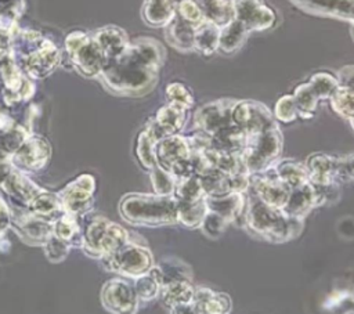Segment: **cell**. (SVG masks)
<instances>
[{
    "label": "cell",
    "instance_id": "cell-1",
    "mask_svg": "<svg viewBox=\"0 0 354 314\" xmlns=\"http://www.w3.org/2000/svg\"><path fill=\"white\" fill-rule=\"evenodd\" d=\"M165 50L155 39L141 37L129 43L120 55L108 61L100 76L105 86L124 95H141L156 83Z\"/></svg>",
    "mask_w": 354,
    "mask_h": 314
},
{
    "label": "cell",
    "instance_id": "cell-2",
    "mask_svg": "<svg viewBox=\"0 0 354 314\" xmlns=\"http://www.w3.org/2000/svg\"><path fill=\"white\" fill-rule=\"evenodd\" d=\"M243 213L248 228L271 242L289 241L303 227V219L288 216L281 207L263 202L254 194L248 196Z\"/></svg>",
    "mask_w": 354,
    "mask_h": 314
},
{
    "label": "cell",
    "instance_id": "cell-3",
    "mask_svg": "<svg viewBox=\"0 0 354 314\" xmlns=\"http://www.w3.org/2000/svg\"><path fill=\"white\" fill-rule=\"evenodd\" d=\"M120 214L137 225H166L177 223V199L173 195L130 194L120 202Z\"/></svg>",
    "mask_w": 354,
    "mask_h": 314
},
{
    "label": "cell",
    "instance_id": "cell-4",
    "mask_svg": "<svg viewBox=\"0 0 354 314\" xmlns=\"http://www.w3.org/2000/svg\"><path fill=\"white\" fill-rule=\"evenodd\" d=\"M12 51L21 57L24 71L36 79L48 76L61 59L58 48L35 30L21 32L14 41Z\"/></svg>",
    "mask_w": 354,
    "mask_h": 314
},
{
    "label": "cell",
    "instance_id": "cell-5",
    "mask_svg": "<svg viewBox=\"0 0 354 314\" xmlns=\"http://www.w3.org/2000/svg\"><path fill=\"white\" fill-rule=\"evenodd\" d=\"M126 242V230L102 216L91 217L84 224L82 246L90 256L102 257L115 252Z\"/></svg>",
    "mask_w": 354,
    "mask_h": 314
},
{
    "label": "cell",
    "instance_id": "cell-6",
    "mask_svg": "<svg viewBox=\"0 0 354 314\" xmlns=\"http://www.w3.org/2000/svg\"><path fill=\"white\" fill-rule=\"evenodd\" d=\"M282 151V134L278 126H271L248 137L242 149V160L249 173H257L271 166Z\"/></svg>",
    "mask_w": 354,
    "mask_h": 314
},
{
    "label": "cell",
    "instance_id": "cell-7",
    "mask_svg": "<svg viewBox=\"0 0 354 314\" xmlns=\"http://www.w3.org/2000/svg\"><path fill=\"white\" fill-rule=\"evenodd\" d=\"M65 48L75 69L86 76H98L105 65V57L95 39L84 32H72L65 39Z\"/></svg>",
    "mask_w": 354,
    "mask_h": 314
},
{
    "label": "cell",
    "instance_id": "cell-8",
    "mask_svg": "<svg viewBox=\"0 0 354 314\" xmlns=\"http://www.w3.org/2000/svg\"><path fill=\"white\" fill-rule=\"evenodd\" d=\"M104 266L115 273H119L126 277H138L153 266L151 252L136 243H123L115 252L101 257Z\"/></svg>",
    "mask_w": 354,
    "mask_h": 314
},
{
    "label": "cell",
    "instance_id": "cell-9",
    "mask_svg": "<svg viewBox=\"0 0 354 314\" xmlns=\"http://www.w3.org/2000/svg\"><path fill=\"white\" fill-rule=\"evenodd\" d=\"M248 190L263 202L281 209L285 206L290 192V187L278 177L272 165L261 172L250 173Z\"/></svg>",
    "mask_w": 354,
    "mask_h": 314
},
{
    "label": "cell",
    "instance_id": "cell-10",
    "mask_svg": "<svg viewBox=\"0 0 354 314\" xmlns=\"http://www.w3.org/2000/svg\"><path fill=\"white\" fill-rule=\"evenodd\" d=\"M231 118L232 123L241 127L248 134V137L275 126V119L271 111L264 104L250 100L235 101Z\"/></svg>",
    "mask_w": 354,
    "mask_h": 314
},
{
    "label": "cell",
    "instance_id": "cell-11",
    "mask_svg": "<svg viewBox=\"0 0 354 314\" xmlns=\"http://www.w3.org/2000/svg\"><path fill=\"white\" fill-rule=\"evenodd\" d=\"M234 18L249 32L267 30L274 26L277 15L264 0H234Z\"/></svg>",
    "mask_w": 354,
    "mask_h": 314
},
{
    "label": "cell",
    "instance_id": "cell-12",
    "mask_svg": "<svg viewBox=\"0 0 354 314\" xmlns=\"http://www.w3.org/2000/svg\"><path fill=\"white\" fill-rule=\"evenodd\" d=\"M102 306L118 314L134 313L138 304V296L134 286L122 278H112L106 281L101 289Z\"/></svg>",
    "mask_w": 354,
    "mask_h": 314
},
{
    "label": "cell",
    "instance_id": "cell-13",
    "mask_svg": "<svg viewBox=\"0 0 354 314\" xmlns=\"http://www.w3.org/2000/svg\"><path fill=\"white\" fill-rule=\"evenodd\" d=\"M93 191L94 178L90 174H82L77 177L58 194L64 212L72 214L88 212L93 203Z\"/></svg>",
    "mask_w": 354,
    "mask_h": 314
},
{
    "label": "cell",
    "instance_id": "cell-14",
    "mask_svg": "<svg viewBox=\"0 0 354 314\" xmlns=\"http://www.w3.org/2000/svg\"><path fill=\"white\" fill-rule=\"evenodd\" d=\"M51 148L46 138L40 136L26 137L11 155V162L21 170H39L46 166Z\"/></svg>",
    "mask_w": 354,
    "mask_h": 314
},
{
    "label": "cell",
    "instance_id": "cell-15",
    "mask_svg": "<svg viewBox=\"0 0 354 314\" xmlns=\"http://www.w3.org/2000/svg\"><path fill=\"white\" fill-rule=\"evenodd\" d=\"M234 100H217L201 107L195 112V127L209 136L232 123L231 112Z\"/></svg>",
    "mask_w": 354,
    "mask_h": 314
},
{
    "label": "cell",
    "instance_id": "cell-16",
    "mask_svg": "<svg viewBox=\"0 0 354 314\" xmlns=\"http://www.w3.org/2000/svg\"><path fill=\"white\" fill-rule=\"evenodd\" d=\"M0 76L3 80V94L4 98L11 102H18L22 100H28L33 91V84L22 75L19 66L10 57H0Z\"/></svg>",
    "mask_w": 354,
    "mask_h": 314
},
{
    "label": "cell",
    "instance_id": "cell-17",
    "mask_svg": "<svg viewBox=\"0 0 354 314\" xmlns=\"http://www.w3.org/2000/svg\"><path fill=\"white\" fill-rule=\"evenodd\" d=\"M300 10L321 15L330 17L347 22H354V0H289Z\"/></svg>",
    "mask_w": 354,
    "mask_h": 314
},
{
    "label": "cell",
    "instance_id": "cell-18",
    "mask_svg": "<svg viewBox=\"0 0 354 314\" xmlns=\"http://www.w3.org/2000/svg\"><path fill=\"white\" fill-rule=\"evenodd\" d=\"M319 206L318 187L311 181H307L303 185L290 188L288 201L282 210L296 219H303L311 209Z\"/></svg>",
    "mask_w": 354,
    "mask_h": 314
},
{
    "label": "cell",
    "instance_id": "cell-19",
    "mask_svg": "<svg viewBox=\"0 0 354 314\" xmlns=\"http://www.w3.org/2000/svg\"><path fill=\"white\" fill-rule=\"evenodd\" d=\"M188 156H189V145H188L187 137H183L180 134L166 136L158 140L155 145L156 165L166 170H170L174 163Z\"/></svg>",
    "mask_w": 354,
    "mask_h": 314
},
{
    "label": "cell",
    "instance_id": "cell-20",
    "mask_svg": "<svg viewBox=\"0 0 354 314\" xmlns=\"http://www.w3.org/2000/svg\"><path fill=\"white\" fill-rule=\"evenodd\" d=\"M163 304L173 313H194L192 299L195 289L187 279L170 282L160 288Z\"/></svg>",
    "mask_w": 354,
    "mask_h": 314
},
{
    "label": "cell",
    "instance_id": "cell-21",
    "mask_svg": "<svg viewBox=\"0 0 354 314\" xmlns=\"http://www.w3.org/2000/svg\"><path fill=\"white\" fill-rule=\"evenodd\" d=\"M207 210L220 214L228 223L235 221L245 210L246 198L243 192H230L224 195L209 196L206 195Z\"/></svg>",
    "mask_w": 354,
    "mask_h": 314
},
{
    "label": "cell",
    "instance_id": "cell-22",
    "mask_svg": "<svg viewBox=\"0 0 354 314\" xmlns=\"http://www.w3.org/2000/svg\"><path fill=\"white\" fill-rule=\"evenodd\" d=\"M93 37L95 39L97 44L100 46L106 62L116 58L118 55H120L129 44L126 32L113 25L104 26V28L98 29Z\"/></svg>",
    "mask_w": 354,
    "mask_h": 314
},
{
    "label": "cell",
    "instance_id": "cell-23",
    "mask_svg": "<svg viewBox=\"0 0 354 314\" xmlns=\"http://www.w3.org/2000/svg\"><path fill=\"white\" fill-rule=\"evenodd\" d=\"M185 111L187 109H184L180 105L167 102L165 107H162L156 112L152 123L155 124V127L159 131V134L162 136V138L166 136L178 134L183 130L185 119H187Z\"/></svg>",
    "mask_w": 354,
    "mask_h": 314
},
{
    "label": "cell",
    "instance_id": "cell-24",
    "mask_svg": "<svg viewBox=\"0 0 354 314\" xmlns=\"http://www.w3.org/2000/svg\"><path fill=\"white\" fill-rule=\"evenodd\" d=\"M337 159L326 154H313L306 160L308 180L315 185H326L335 183V170Z\"/></svg>",
    "mask_w": 354,
    "mask_h": 314
},
{
    "label": "cell",
    "instance_id": "cell-25",
    "mask_svg": "<svg viewBox=\"0 0 354 314\" xmlns=\"http://www.w3.org/2000/svg\"><path fill=\"white\" fill-rule=\"evenodd\" d=\"M194 313L206 314H223L228 313L231 308L230 297L224 293H217L209 288L195 289L192 299Z\"/></svg>",
    "mask_w": 354,
    "mask_h": 314
},
{
    "label": "cell",
    "instance_id": "cell-26",
    "mask_svg": "<svg viewBox=\"0 0 354 314\" xmlns=\"http://www.w3.org/2000/svg\"><path fill=\"white\" fill-rule=\"evenodd\" d=\"M165 36L170 46L178 51H194V29L191 24L184 21L180 15L174 14L171 21L165 26Z\"/></svg>",
    "mask_w": 354,
    "mask_h": 314
},
{
    "label": "cell",
    "instance_id": "cell-27",
    "mask_svg": "<svg viewBox=\"0 0 354 314\" xmlns=\"http://www.w3.org/2000/svg\"><path fill=\"white\" fill-rule=\"evenodd\" d=\"M0 187H3L10 196L25 203H29L41 191V188H39L35 183H32L28 177H25L19 170L14 167Z\"/></svg>",
    "mask_w": 354,
    "mask_h": 314
},
{
    "label": "cell",
    "instance_id": "cell-28",
    "mask_svg": "<svg viewBox=\"0 0 354 314\" xmlns=\"http://www.w3.org/2000/svg\"><path fill=\"white\" fill-rule=\"evenodd\" d=\"M248 142V134L231 123L210 136V145L230 152H242Z\"/></svg>",
    "mask_w": 354,
    "mask_h": 314
},
{
    "label": "cell",
    "instance_id": "cell-29",
    "mask_svg": "<svg viewBox=\"0 0 354 314\" xmlns=\"http://www.w3.org/2000/svg\"><path fill=\"white\" fill-rule=\"evenodd\" d=\"M160 134L153 126L152 120L147 124V127L138 134L137 137V145H136V155L140 160V163L151 170L152 167L156 166V159H155V145L158 140H160Z\"/></svg>",
    "mask_w": 354,
    "mask_h": 314
},
{
    "label": "cell",
    "instance_id": "cell-30",
    "mask_svg": "<svg viewBox=\"0 0 354 314\" xmlns=\"http://www.w3.org/2000/svg\"><path fill=\"white\" fill-rule=\"evenodd\" d=\"M176 14L174 0H144L142 18L155 28L166 26Z\"/></svg>",
    "mask_w": 354,
    "mask_h": 314
},
{
    "label": "cell",
    "instance_id": "cell-31",
    "mask_svg": "<svg viewBox=\"0 0 354 314\" xmlns=\"http://www.w3.org/2000/svg\"><path fill=\"white\" fill-rule=\"evenodd\" d=\"M203 152H205L206 158L209 159L212 167H214L223 173L235 174V173H241V172H248L243 165L241 152H230V151L214 148L212 145Z\"/></svg>",
    "mask_w": 354,
    "mask_h": 314
},
{
    "label": "cell",
    "instance_id": "cell-32",
    "mask_svg": "<svg viewBox=\"0 0 354 314\" xmlns=\"http://www.w3.org/2000/svg\"><path fill=\"white\" fill-rule=\"evenodd\" d=\"M220 26L203 19L194 29V50L203 55H212L218 50Z\"/></svg>",
    "mask_w": 354,
    "mask_h": 314
},
{
    "label": "cell",
    "instance_id": "cell-33",
    "mask_svg": "<svg viewBox=\"0 0 354 314\" xmlns=\"http://www.w3.org/2000/svg\"><path fill=\"white\" fill-rule=\"evenodd\" d=\"M249 30L246 26L238 21L231 19L225 25L220 26V36H218V50H221L225 54L235 53L246 40Z\"/></svg>",
    "mask_w": 354,
    "mask_h": 314
},
{
    "label": "cell",
    "instance_id": "cell-34",
    "mask_svg": "<svg viewBox=\"0 0 354 314\" xmlns=\"http://www.w3.org/2000/svg\"><path fill=\"white\" fill-rule=\"evenodd\" d=\"M28 206L32 214L41 217L47 221H55L62 213H65L58 195L50 194L43 190L28 203Z\"/></svg>",
    "mask_w": 354,
    "mask_h": 314
},
{
    "label": "cell",
    "instance_id": "cell-35",
    "mask_svg": "<svg viewBox=\"0 0 354 314\" xmlns=\"http://www.w3.org/2000/svg\"><path fill=\"white\" fill-rule=\"evenodd\" d=\"M205 19L223 26L234 19V0H194Z\"/></svg>",
    "mask_w": 354,
    "mask_h": 314
},
{
    "label": "cell",
    "instance_id": "cell-36",
    "mask_svg": "<svg viewBox=\"0 0 354 314\" xmlns=\"http://www.w3.org/2000/svg\"><path fill=\"white\" fill-rule=\"evenodd\" d=\"M15 227L18 231H21L22 237L32 243H43L46 238L53 232V224L35 214L17 220Z\"/></svg>",
    "mask_w": 354,
    "mask_h": 314
},
{
    "label": "cell",
    "instance_id": "cell-37",
    "mask_svg": "<svg viewBox=\"0 0 354 314\" xmlns=\"http://www.w3.org/2000/svg\"><path fill=\"white\" fill-rule=\"evenodd\" d=\"M151 271L159 281L160 286H165L170 282L180 281V279L191 281L189 267L180 260H169L159 266H152Z\"/></svg>",
    "mask_w": 354,
    "mask_h": 314
},
{
    "label": "cell",
    "instance_id": "cell-38",
    "mask_svg": "<svg viewBox=\"0 0 354 314\" xmlns=\"http://www.w3.org/2000/svg\"><path fill=\"white\" fill-rule=\"evenodd\" d=\"M205 198L194 202L177 201V221H180L183 225L188 228L201 227L207 213V205Z\"/></svg>",
    "mask_w": 354,
    "mask_h": 314
},
{
    "label": "cell",
    "instance_id": "cell-39",
    "mask_svg": "<svg viewBox=\"0 0 354 314\" xmlns=\"http://www.w3.org/2000/svg\"><path fill=\"white\" fill-rule=\"evenodd\" d=\"M53 232L72 245H82L83 243V232L80 231L79 223L72 213H62L54 223H53Z\"/></svg>",
    "mask_w": 354,
    "mask_h": 314
},
{
    "label": "cell",
    "instance_id": "cell-40",
    "mask_svg": "<svg viewBox=\"0 0 354 314\" xmlns=\"http://www.w3.org/2000/svg\"><path fill=\"white\" fill-rule=\"evenodd\" d=\"M274 167H275V172H277L278 177L285 184H288L290 188L303 185L307 181H310L306 166L299 163V162L286 159V160H282V162L277 163Z\"/></svg>",
    "mask_w": 354,
    "mask_h": 314
},
{
    "label": "cell",
    "instance_id": "cell-41",
    "mask_svg": "<svg viewBox=\"0 0 354 314\" xmlns=\"http://www.w3.org/2000/svg\"><path fill=\"white\" fill-rule=\"evenodd\" d=\"M329 100L336 113L348 120L354 118V86L337 84Z\"/></svg>",
    "mask_w": 354,
    "mask_h": 314
},
{
    "label": "cell",
    "instance_id": "cell-42",
    "mask_svg": "<svg viewBox=\"0 0 354 314\" xmlns=\"http://www.w3.org/2000/svg\"><path fill=\"white\" fill-rule=\"evenodd\" d=\"M173 196L180 202H194L206 196L199 176H191L177 180L174 184Z\"/></svg>",
    "mask_w": 354,
    "mask_h": 314
},
{
    "label": "cell",
    "instance_id": "cell-43",
    "mask_svg": "<svg viewBox=\"0 0 354 314\" xmlns=\"http://www.w3.org/2000/svg\"><path fill=\"white\" fill-rule=\"evenodd\" d=\"M25 138L26 134L19 126H14L11 123L0 127V160L11 156Z\"/></svg>",
    "mask_w": 354,
    "mask_h": 314
},
{
    "label": "cell",
    "instance_id": "cell-44",
    "mask_svg": "<svg viewBox=\"0 0 354 314\" xmlns=\"http://www.w3.org/2000/svg\"><path fill=\"white\" fill-rule=\"evenodd\" d=\"M293 98L299 111V116L303 118H311L317 109L319 98L311 89L308 83H301L299 84L295 91H293Z\"/></svg>",
    "mask_w": 354,
    "mask_h": 314
},
{
    "label": "cell",
    "instance_id": "cell-45",
    "mask_svg": "<svg viewBox=\"0 0 354 314\" xmlns=\"http://www.w3.org/2000/svg\"><path fill=\"white\" fill-rule=\"evenodd\" d=\"M319 100L329 98L337 87V77L328 72H317L307 82Z\"/></svg>",
    "mask_w": 354,
    "mask_h": 314
},
{
    "label": "cell",
    "instance_id": "cell-46",
    "mask_svg": "<svg viewBox=\"0 0 354 314\" xmlns=\"http://www.w3.org/2000/svg\"><path fill=\"white\" fill-rule=\"evenodd\" d=\"M160 288L162 286H160L159 281L156 279V277L152 274L151 268H149V271L138 275L136 279V284H134L136 293H137L138 299H141V300L155 299L159 295Z\"/></svg>",
    "mask_w": 354,
    "mask_h": 314
},
{
    "label": "cell",
    "instance_id": "cell-47",
    "mask_svg": "<svg viewBox=\"0 0 354 314\" xmlns=\"http://www.w3.org/2000/svg\"><path fill=\"white\" fill-rule=\"evenodd\" d=\"M151 183L155 194L159 195H173L174 191V177L171 173L160 166H155L151 169Z\"/></svg>",
    "mask_w": 354,
    "mask_h": 314
},
{
    "label": "cell",
    "instance_id": "cell-48",
    "mask_svg": "<svg viewBox=\"0 0 354 314\" xmlns=\"http://www.w3.org/2000/svg\"><path fill=\"white\" fill-rule=\"evenodd\" d=\"M43 248H44L46 257L50 261L59 263L68 256L71 245L68 242H65L64 239H61L59 237H57L54 232H51L43 242Z\"/></svg>",
    "mask_w": 354,
    "mask_h": 314
},
{
    "label": "cell",
    "instance_id": "cell-49",
    "mask_svg": "<svg viewBox=\"0 0 354 314\" xmlns=\"http://www.w3.org/2000/svg\"><path fill=\"white\" fill-rule=\"evenodd\" d=\"M166 98L169 102L183 107L184 109H191L194 105V95L191 91L180 82H174L167 84L165 90Z\"/></svg>",
    "mask_w": 354,
    "mask_h": 314
},
{
    "label": "cell",
    "instance_id": "cell-50",
    "mask_svg": "<svg viewBox=\"0 0 354 314\" xmlns=\"http://www.w3.org/2000/svg\"><path fill=\"white\" fill-rule=\"evenodd\" d=\"M176 14L192 26L199 25L205 17L194 0H176Z\"/></svg>",
    "mask_w": 354,
    "mask_h": 314
},
{
    "label": "cell",
    "instance_id": "cell-51",
    "mask_svg": "<svg viewBox=\"0 0 354 314\" xmlns=\"http://www.w3.org/2000/svg\"><path fill=\"white\" fill-rule=\"evenodd\" d=\"M297 116H299V111H297L293 95H283L277 101L275 109H274L275 119L283 123H289L295 120Z\"/></svg>",
    "mask_w": 354,
    "mask_h": 314
},
{
    "label": "cell",
    "instance_id": "cell-52",
    "mask_svg": "<svg viewBox=\"0 0 354 314\" xmlns=\"http://www.w3.org/2000/svg\"><path fill=\"white\" fill-rule=\"evenodd\" d=\"M227 224H228V221L224 220L220 214L207 210L201 227L205 234H207L212 238H217L218 235H221L224 232Z\"/></svg>",
    "mask_w": 354,
    "mask_h": 314
},
{
    "label": "cell",
    "instance_id": "cell-53",
    "mask_svg": "<svg viewBox=\"0 0 354 314\" xmlns=\"http://www.w3.org/2000/svg\"><path fill=\"white\" fill-rule=\"evenodd\" d=\"M354 180V156L337 159L335 170V183Z\"/></svg>",
    "mask_w": 354,
    "mask_h": 314
},
{
    "label": "cell",
    "instance_id": "cell-54",
    "mask_svg": "<svg viewBox=\"0 0 354 314\" xmlns=\"http://www.w3.org/2000/svg\"><path fill=\"white\" fill-rule=\"evenodd\" d=\"M337 83L339 84H348V86H354V65H347L343 66L337 75Z\"/></svg>",
    "mask_w": 354,
    "mask_h": 314
},
{
    "label": "cell",
    "instance_id": "cell-55",
    "mask_svg": "<svg viewBox=\"0 0 354 314\" xmlns=\"http://www.w3.org/2000/svg\"><path fill=\"white\" fill-rule=\"evenodd\" d=\"M10 221H11V219H10L8 207L4 203V201L0 198V232H3L8 227Z\"/></svg>",
    "mask_w": 354,
    "mask_h": 314
},
{
    "label": "cell",
    "instance_id": "cell-56",
    "mask_svg": "<svg viewBox=\"0 0 354 314\" xmlns=\"http://www.w3.org/2000/svg\"><path fill=\"white\" fill-rule=\"evenodd\" d=\"M11 169H12V165H8V163L0 160V185L3 184V181L6 180V177L10 174Z\"/></svg>",
    "mask_w": 354,
    "mask_h": 314
},
{
    "label": "cell",
    "instance_id": "cell-57",
    "mask_svg": "<svg viewBox=\"0 0 354 314\" xmlns=\"http://www.w3.org/2000/svg\"><path fill=\"white\" fill-rule=\"evenodd\" d=\"M351 35H353V39H354V22H353V26H351Z\"/></svg>",
    "mask_w": 354,
    "mask_h": 314
},
{
    "label": "cell",
    "instance_id": "cell-58",
    "mask_svg": "<svg viewBox=\"0 0 354 314\" xmlns=\"http://www.w3.org/2000/svg\"><path fill=\"white\" fill-rule=\"evenodd\" d=\"M350 122H351V126H353V129H354V118L350 119Z\"/></svg>",
    "mask_w": 354,
    "mask_h": 314
}]
</instances>
